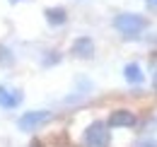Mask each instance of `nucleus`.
<instances>
[{
	"instance_id": "obj_11",
	"label": "nucleus",
	"mask_w": 157,
	"mask_h": 147,
	"mask_svg": "<svg viewBox=\"0 0 157 147\" xmlns=\"http://www.w3.org/2000/svg\"><path fill=\"white\" fill-rule=\"evenodd\" d=\"M136 147H157V142H155V140H140Z\"/></svg>"
},
{
	"instance_id": "obj_10",
	"label": "nucleus",
	"mask_w": 157,
	"mask_h": 147,
	"mask_svg": "<svg viewBox=\"0 0 157 147\" xmlns=\"http://www.w3.org/2000/svg\"><path fill=\"white\" fill-rule=\"evenodd\" d=\"M48 53H51V55H46V58H44V65H56V63L60 60V55L56 53V51H48Z\"/></svg>"
},
{
	"instance_id": "obj_5",
	"label": "nucleus",
	"mask_w": 157,
	"mask_h": 147,
	"mask_svg": "<svg viewBox=\"0 0 157 147\" xmlns=\"http://www.w3.org/2000/svg\"><path fill=\"white\" fill-rule=\"evenodd\" d=\"M20 104H22V92H20V89L0 87V109L10 111V109H17Z\"/></svg>"
},
{
	"instance_id": "obj_4",
	"label": "nucleus",
	"mask_w": 157,
	"mask_h": 147,
	"mask_svg": "<svg viewBox=\"0 0 157 147\" xmlns=\"http://www.w3.org/2000/svg\"><path fill=\"white\" fill-rule=\"evenodd\" d=\"M109 128H133L136 126V113L131 109H114L106 118Z\"/></svg>"
},
{
	"instance_id": "obj_9",
	"label": "nucleus",
	"mask_w": 157,
	"mask_h": 147,
	"mask_svg": "<svg viewBox=\"0 0 157 147\" xmlns=\"http://www.w3.org/2000/svg\"><path fill=\"white\" fill-rule=\"evenodd\" d=\"M15 63V55L10 53L5 46H0V65H12Z\"/></svg>"
},
{
	"instance_id": "obj_14",
	"label": "nucleus",
	"mask_w": 157,
	"mask_h": 147,
	"mask_svg": "<svg viewBox=\"0 0 157 147\" xmlns=\"http://www.w3.org/2000/svg\"><path fill=\"white\" fill-rule=\"evenodd\" d=\"M10 2H12V5H15V2H22V0H10Z\"/></svg>"
},
{
	"instance_id": "obj_6",
	"label": "nucleus",
	"mask_w": 157,
	"mask_h": 147,
	"mask_svg": "<svg viewBox=\"0 0 157 147\" xmlns=\"http://www.w3.org/2000/svg\"><path fill=\"white\" fill-rule=\"evenodd\" d=\"M73 53L78 58H92L94 55V41L90 36H78L73 41Z\"/></svg>"
},
{
	"instance_id": "obj_2",
	"label": "nucleus",
	"mask_w": 157,
	"mask_h": 147,
	"mask_svg": "<svg viewBox=\"0 0 157 147\" xmlns=\"http://www.w3.org/2000/svg\"><path fill=\"white\" fill-rule=\"evenodd\" d=\"M85 147H109V126L104 121H94L85 128L82 135Z\"/></svg>"
},
{
	"instance_id": "obj_8",
	"label": "nucleus",
	"mask_w": 157,
	"mask_h": 147,
	"mask_svg": "<svg viewBox=\"0 0 157 147\" xmlns=\"http://www.w3.org/2000/svg\"><path fill=\"white\" fill-rule=\"evenodd\" d=\"M123 77H126V82H131V85H143V80H145V75H143V70H140L138 63H128V65L123 68Z\"/></svg>"
},
{
	"instance_id": "obj_12",
	"label": "nucleus",
	"mask_w": 157,
	"mask_h": 147,
	"mask_svg": "<svg viewBox=\"0 0 157 147\" xmlns=\"http://www.w3.org/2000/svg\"><path fill=\"white\" fill-rule=\"evenodd\" d=\"M145 2H147V7H150V10H157V0H145Z\"/></svg>"
},
{
	"instance_id": "obj_1",
	"label": "nucleus",
	"mask_w": 157,
	"mask_h": 147,
	"mask_svg": "<svg viewBox=\"0 0 157 147\" xmlns=\"http://www.w3.org/2000/svg\"><path fill=\"white\" fill-rule=\"evenodd\" d=\"M114 27L123 39H138L147 29V17H143L138 12H121L114 17Z\"/></svg>"
},
{
	"instance_id": "obj_7",
	"label": "nucleus",
	"mask_w": 157,
	"mask_h": 147,
	"mask_svg": "<svg viewBox=\"0 0 157 147\" xmlns=\"http://www.w3.org/2000/svg\"><path fill=\"white\" fill-rule=\"evenodd\" d=\"M44 15H46V22H48L51 27H63V24L68 22V12H65L63 7H48Z\"/></svg>"
},
{
	"instance_id": "obj_13",
	"label": "nucleus",
	"mask_w": 157,
	"mask_h": 147,
	"mask_svg": "<svg viewBox=\"0 0 157 147\" xmlns=\"http://www.w3.org/2000/svg\"><path fill=\"white\" fill-rule=\"evenodd\" d=\"M152 89L157 92V73H155V77H152Z\"/></svg>"
},
{
	"instance_id": "obj_3",
	"label": "nucleus",
	"mask_w": 157,
	"mask_h": 147,
	"mask_svg": "<svg viewBox=\"0 0 157 147\" xmlns=\"http://www.w3.org/2000/svg\"><path fill=\"white\" fill-rule=\"evenodd\" d=\"M51 121V111H27L24 116H20L17 121V128L24 130V133H32V130L41 128L44 123Z\"/></svg>"
}]
</instances>
